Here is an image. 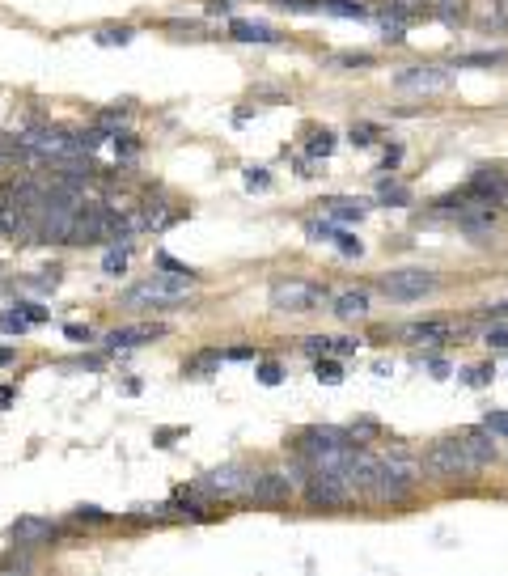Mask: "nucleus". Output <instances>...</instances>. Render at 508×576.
<instances>
[{
    "label": "nucleus",
    "mask_w": 508,
    "mask_h": 576,
    "mask_svg": "<svg viewBox=\"0 0 508 576\" xmlns=\"http://www.w3.org/2000/svg\"><path fill=\"white\" fill-rule=\"evenodd\" d=\"M13 140H17V153H26V157H56V161L81 157L77 136H64L56 128H30V132L13 136Z\"/></svg>",
    "instance_id": "nucleus-4"
},
{
    "label": "nucleus",
    "mask_w": 508,
    "mask_h": 576,
    "mask_svg": "<svg viewBox=\"0 0 508 576\" xmlns=\"http://www.w3.org/2000/svg\"><path fill=\"white\" fill-rule=\"evenodd\" d=\"M314 377H318L322 386H339V382H343V365H339V360L318 356V360H314Z\"/></svg>",
    "instance_id": "nucleus-22"
},
{
    "label": "nucleus",
    "mask_w": 508,
    "mask_h": 576,
    "mask_svg": "<svg viewBox=\"0 0 508 576\" xmlns=\"http://www.w3.org/2000/svg\"><path fill=\"white\" fill-rule=\"evenodd\" d=\"M26 327H30V318L22 314V305H17V310H5V314H0V331H5V335H26Z\"/></svg>",
    "instance_id": "nucleus-26"
},
{
    "label": "nucleus",
    "mask_w": 508,
    "mask_h": 576,
    "mask_svg": "<svg viewBox=\"0 0 508 576\" xmlns=\"http://www.w3.org/2000/svg\"><path fill=\"white\" fill-rule=\"evenodd\" d=\"M13 153H17V140H13V144H5V140H0V161H9Z\"/></svg>",
    "instance_id": "nucleus-54"
},
{
    "label": "nucleus",
    "mask_w": 508,
    "mask_h": 576,
    "mask_svg": "<svg viewBox=\"0 0 508 576\" xmlns=\"http://www.w3.org/2000/svg\"><path fill=\"white\" fill-rule=\"evenodd\" d=\"M403 26H407V22H403V17H394V13H386V17H381V39H386V43H394V47H398V43H403V39H407V34H403Z\"/></svg>",
    "instance_id": "nucleus-27"
},
{
    "label": "nucleus",
    "mask_w": 508,
    "mask_h": 576,
    "mask_svg": "<svg viewBox=\"0 0 508 576\" xmlns=\"http://www.w3.org/2000/svg\"><path fill=\"white\" fill-rule=\"evenodd\" d=\"M22 551H26V547H22ZM22 551H17V543H13V551L5 555V560H0V572H30L34 560H30V555H22Z\"/></svg>",
    "instance_id": "nucleus-29"
},
{
    "label": "nucleus",
    "mask_w": 508,
    "mask_h": 576,
    "mask_svg": "<svg viewBox=\"0 0 508 576\" xmlns=\"http://www.w3.org/2000/svg\"><path fill=\"white\" fill-rule=\"evenodd\" d=\"M377 200L390 204V208H407V204H411V191H407L403 183H394V178H386V183L377 187Z\"/></svg>",
    "instance_id": "nucleus-20"
},
{
    "label": "nucleus",
    "mask_w": 508,
    "mask_h": 576,
    "mask_svg": "<svg viewBox=\"0 0 508 576\" xmlns=\"http://www.w3.org/2000/svg\"><path fill=\"white\" fill-rule=\"evenodd\" d=\"M221 360H225V352H216V348H204V352H195L187 365H183V373L187 377H212L216 369H221Z\"/></svg>",
    "instance_id": "nucleus-19"
},
{
    "label": "nucleus",
    "mask_w": 508,
    "mask_h": 576,
    "mask_svg": "<svg viewBox=\"0 0 508 576\" xmlns=\"http://www.w3.org/2000/svg\"><path fill=\"white\" fill-rule=\"evenodd\" d=\"M428 369H432V377H449V365L437 360V356H428Z\"/></svg>",
    "instance_id": "nucleus-51"
},
{
    "label": "nucleus",
    "mask_w": 508,
    "mask_h": 576,
    "mask_svg": "<svg viewBox=\"0 0 508 576\" xmlns=\"http://www.w3.org/2000/svg\"><path fill=\"white\" fill-rule=\"evenodd\" d=\"M276 5L293 13H322V0H276Z\"/></svg>",
    "instance_id": "nucleus-41"
},
{
    "label": "nucleus",
    "mask_w": 508,
    "mask_h": 576,
    "mask_svg": "<svg viewBox=\"0 0 508 576\" xmlns=\"http://www.w3.org/2000/svg\"><path fill=\"white\" fill-rule=\"evenodd\" d=\"M293 496H297V483L288 475V466L284 471H254L250 475L246 500H254V504H288Z\"/></svg>",
    "instance_id": "nucleus-8"
},
{
    "label": "nucleus",
    "mask_w": 508,
    "mask_h": 576,
    "mask_svg": "<svg viewBox=\"0 0 508 576\" xmlns=\"http://www.w3.org/2000/svg\"><path fill=\"white\" fill-rule=\"evenodd\" d=\"M56 534H60V526L47 517H17L9 526V538L17 547H47V543H56Z\"/></svg>",
    "instance_id": "nucleus-10"
},
{
    "label": "nucleus",
    "mask_w": 508,
    "mask_h": 576,
    "mask_svg": "<svg viewBox=\"0 0 508 576\" xmlns=\"http://www.w3.org/2000/svg\"><path fill=\"white\" fill-rule=\"evenodd\" d=\"M352 144H356V149H369V144L377 140V132L373 128H352V136H348Z\"/></svg>",
    "instance_id": "nucleus-46"
},
{
    "label": "nucleus",
    "mask_w": 508,
    "mask_h": 576,
    "mask_svg": "<svg viewBox=\"0 0 508 576\" xmlns=\"http://www.w3.org/2000/svg\"><path fill=\"white\" fill-rule=\"evenodd\" d=\"M17 305H22V314H26L30 322H47V310H43V305H34V301H17Z\"/></svg>",
    "instance_id": "nucleus-48"
},
{
    "label": "nucleus",
    "mask_w": 508,
    "mask_h": 576,
    "mask_svg": "<svg viewBox=\"0 0 508 576\" xmlns=\"http://www.w3.org/2000/svg\"><path fill=\"white\" fill-rule=\"evenodd\" d=\"M458 225H462V233H470V238H492L496 212H492V204H470L458 212Z\"/></svg>",
    "instance_id": "nucleus-14"
},
{
    "label": "nucleus",
    "mask_w": 508,
    "mask_h": 576,
    "mask_svg": "<svg viewBox=\"0 0 508 576\" xmlns=\"http://www.w3.org/2000/svg\"><path fill=\"white\" fill-rule=\"evenodd\" d=\"M331 153H335V136L326 132V128L314 132V136H310V157H331Z\"/></svg>",
    "instance_id": "nucleus-34"
},
{
    "label": "nucleus",
    "mask_w": 508,
    "mask_h": 576,
    "mask_svg": "<svg viewBox=\"0 0 508 576\" xmlns=\"http://www.w3.org/2000/svg\"><path fill=\"white\" fill-rule=\"evenodd\" d=\"M267 301H271V310H276V314H310V310H322V301H331V288L288 276V280L271 284Z\"/></svg>",
    "instance_id": "nucleus-3"
},
{
    "label": "nucleus",
    "mask_w": 508,
    "mask_h": 576,
    "mask_svg": "<svg viewBox=\"0 0 508 576\" xmlns=\"http://www.w3.org/2000/svg\"><path fill=\"white\" fill-rule=\"evenodd\" d=\"M305 233H310V242H335V229H331V221H305Z\"/></svg>",
    "instance_id": "nucleus-37"
},
{
    "label": "nucleus",
    "mask_w": 508,
    "mask_h": 576,
    "mask_svg": "<svg viewBox=\"0 0 508 576\" xmlns=\"http://www.w3.org/2000/svg\"><path fill=\"white\" fill-rule=\"evenodd\" d=\"M64 335L72 339V344H89V339H94V331H89V327H81V322H68V327H64Z\"/></svg>",
    "instance_id": "nucleus-43"
},
{
    "label": "nucleus",
    "mask_w": 508,
    "mask_h": 576,
    "mask_svg": "<svg viewBox=\"0 0 508 576\" xmlns=\"http://www.w3.org/2000/svg\"><path fill=\"white\" fill-rule=\"evenodd\" d=\"M432 288H437V272H428V267H398V272L381 276V293L390 301H424Z\"/></svg>",
    "instance_id": "nucleus-5"
},
{
    "label": "nucleus",
    "mask_w": 508,
    "mask_h": 576,
    "mask_svg": "<svg viewBox=\"0 0 508 576\" xmlns=\"http://www.w3.org/2000/svg\"><path fill=\"white\" fill-rule=\"evenodd\" d=\"M415 488H420V479L394 471V466L381 458V475H377V483H373L369 500H377V504H407V500L415 496Z\"/></svg>",
    "instance_id": "nucleus-9"
},
{
    "label": "nucleus",
    "mask_w": 508,
    "mask_h": 576,
    "mask_svg": "<svg viewBox=\"0 0 508 576\" xmlns=\"http://www.w3.org/2000/svg\"><path fill=\"white\" fill-rule=\"evenodd\" d=\"M458 64H504V51H470V56H458Z\"/></svg>",
    "instance_id": "nucleus-36"
},
{
    "label": "nucleus",
    "mask_w": 508,
    "mask_h": 576,
    "mask_svg": "<svg viewBox=\"0 0 508 576\" xmlns=\"http://www.w3.org/2000/svg\"><path fill=\"white\" fill-rule=\"evenodd\" d=\"M242 183H246L250 191H267V187H271V174H267V166H246V170H242Z\"/></svg>",
    "instance_id": "nucleus-32"
},
{
    "label": "nucleus",
    "mask_w": 508,
    "mask_h": 576,
    "mask_svg": "<svg viewBox=\"0 0 508 576\" xmlns=\"http://www.w3.org/2000/svg\"><path fill=\"white\" fill-rule=\"evenodd\" d=\"M322 204H326V216H331V221H343V225H356L360 216L369 212L365 200H322Z\"/></svg>",
    "instance_id": "nucleus-18"
},
{
    "label": "nucleus",
    "mask_w": 508,
    "mask_h": 576,
    "mask_svg": "<svg viewBox=\"0 0 508 576\" xmlns=\"http://www.w3.org/2000/svg\"><path fill=\"white\" fill-rule=\"evenodd\" d=\"M225 360H259V348H225Z\"/></svg>",
    "instance_id": "nucleus-49"
},
{
    "label": "nucleus",
    "mask_w": 508,
    "mask_h": 576,
    "mask_svg": "<svg viewBox=\"0 0 508 576\" xmlns=\"http://www.w3.org/2000/svg\"><path fill=\"white\" fill-rule=\"evenodd\" d=\"M483 344L487 348H508V327H492V331L483 335Z\"/></svg>",
    "instance_id": "nucleus-45"
},
{
    "label": "nucleus",
    "mask_w": 508,
    "mask_h": 576,
    "mask_svg": "<svg viewBox=\"0 0 508 576\" xmlns=\"http://www.w3.org/2000/svg\"><path fill=\"white\" fill-rule=\"evenodd\" d=\"M259 382H263V386H280V382H284V369L267 360V365H259Z\"/></svg>",
    "instance_id": "nucleus-42"
},
{
    "label": "nucleus",
    "mask_w": 508,
    "mask_h": 576,
    "mask_svg": "<svg viewBox=\"0 0 508 576\" xmlns=\"http://www.w3.org/2000/svg\"><path fill=\"white\" fill-rule=\"evenodd\" d=\"M166 335V327L161 322H136V327H115V331H106L102 335V344L106 348H140V344H153V339Z\"/></svg>",
    "instance_id": "nucleus-11"
},
{
    "label": "nucleus",
    "mask_w": 508,
    "mask_h": 576,
    "mask_svg": "<svg viewBox=\"0 0 508 576\" xmlns=\"http://www.w3.org/2000/svg\"><path fill=\"white\" fill-rule=\"evenodd\" d=\"M0 365H13V352L9 348H0Z\"/></svg>",
    "instance_id": "nucleus-55"
},
{
    "label": "nucleus",
    "mask_w": 508,
    "mask_h": 576,
    "mask_svg": "<svg viewBox=\"0 0 508 576\" xmlns=\"http://www.w3.org/2000/svg\"><path fill=\"white\" fill-rule=\"evenodd\" d=\"M466 454L470 458H475V466H479V471H483V466H492L496 458H500V437H496V432L492 428H487V424H479V428H470L466 432Z\"/></svg>",
    "instance_id": "nucleus-12"
},
{
    "label": "nucleus",
    "mask_w": 508,
    "mask_h": 576,
    "mask_svg": "<svg viewBox=\"0 0 508 576\" xmlns=\"http://www.w3.org/2000/svg\"><path fill=\"white\" fill-rule=\"evenodd\" d=\"M250 475L254 471H242V466H216V471H208L204 479H195L191 488L204 500H238L250 488Z\"/></svg>",
    "instance_id": "nucleus-7"
},
{
    "label": "nucleus",
    "mask_w": 508,
    "mask_h": 576,
    "mask_svg": "<svg viewBox=\"0 0 508 576\" xmlns=\"http://www.w3.org/2000/svg\"><path fill=\"white\" fill-rule=\"evenodd\" d=\"M398 157H403V149H398V144H390V149H386V161H381V170H394Z\"/></svg>",
    "instance_id": "nucleus-50"
},
{
    "label": "nucleus",
    "mask_w": 508,
    "mask_h": 576,
    "mask_svg": "<svg viewBox=\"0 0 508 576\" xmlns=\"http://www.w3.org/2000/svg\"><path fill=\"white\" fill-rule=\"evenodd\" d=\"M483 424L492 428L500 441H508V411H487V420H483Z\"/></svg>",
    "instance_id": "nucleus-39"
},
{
    "label": "nucleus",
    "mask_w": 508,
    "mask_h": 576,
    "mask_svg": "<svg viewBox=\"0 0 508 576\" xmlns=\"http://www.w3.org/2000/svg\"><path fill=\"white\" fill-rule=\"evenodd\" d=\"M229 34L238 43H263V47L280 43V34L271 30V26H263V22H229Z\"/></svg>",
    "instance_id": "nucleus-17"
},
{
    "label": "nucleus",
    "mask_w": 508,
    "mask_h": 576,
    "mask_svg": "<svg viewBox=\"0 0 508 576\" xmlns=\"http://www.w3.org/2000/svg\"><path fill=\"white\" fill-rule=\"evenodd\" d=\"M13 399H17V390L13 386H0V407H9Z\"/></svg>",
    "instance_id": "nucleus-53"
},
{
    "label": "nucleus",
    "mask_w": 508,
    "mask_h": 576,
    "mask_svg": "<svg viewBox=\"0 0 508 576\" xmlns=\"http://www.w3.org/2000/svg\"><path fill=\"white\" fill-rule=\"evenodd\" d=\"M322 13H335V17H365L369 9L360 0H322Z\"/></svg>",
    "instance_id": "nucleus-24"
},
{
    "label": "nucleus",
    "mask_w": 508,
    "mask_h": 576,
    "mask_svg": "<svg viewBox=\"0 0 508 576\" xmlns=\"http://www.w3.org/2000/svg\"><path fill=\"white\" fill-rule=\"evenodd\" d=\"M432 13H437L445 26H458L466 17V0H432Z\"/></svg>",
    "instance_id": "nucleus-21"
},
{
    "label": "nucleus",
    "mask_w": 508,
    "mask_h": 576,
    "mask_svg": "<svg viewBox=\"0 0 508 576\" xmlns=\"http://www.w3.org/2000/svg\"><path fill=\"white\" fill-rule=\"evenodd\" d=\"M360 348V339H331V352L335 356H352Z\"/></svg>",
    "instance_id": "nucleus-47"
},
{
    "label": "nucleus",
    "mask_w": 508,
    "mask_h": 576,
    "mask_svg": "<svg viewBox=\"0 0 508 576\" xmlns=\"http://www.w3.org/2000/svg\"><path fill=\"white\" fill-rule=\"evenodd\" d=\"M301 496H305L310 509H343L348 500H356L348 479H343V471H314L310 479H305Z\"/></svg>",
    "instance_id": "nucleus-6"
},
{
    "label": "nucleus",
    "mask_w": 508,
    "mask_h": 576,
    "mask_svg": "<svg viewBox=\"0 0 508 576\" xmlns=\"http://www.w3.org/2000/svg\"><path fill=\"white\" fill-rule=\"evenodd\" d=\"M492 377H496V369H492V365H479V369H470V373H466V382H470V386H487V382H492Z\"/></svg>",
    "instance_id": "nucleus-44"
},
{
    "label": "nucleus",
    "mask_w": 508,
    "mask_h": 576,
    "mask_svg": "<svg viewBox=\"0 0 508 576\" xmlns=\"http://www.w3.org/2000/svg\"><path fill=\"white\" fill-rule=\"evenodd\" d=\"M403 335L411 339V344H445V339L453 335V327L445 318H424V322H411V327H403Z\"/></svg>",
    "instance_id": "nucleus-15"
},
{
    "label": "nucleus",
    "mask_w": 508,
    "mask_h": 576,
    "mask_svg": "<svg viewBox=\"0 0 508 576\" xmlns=\"http://www.w3.org/2000/svg\"><path fill=\"white\" fill-rule=\"evenodd\" d=\"M199 276H153L144 284H132L123 293V305H132V310H174V305H183L191 297Z\"/></svg>",
    "instance_id": "nucleus-1"
},
{
    "label": "nucleus",
    "mask_w": 508,
    "mask_h": 576,
    "mask_svg": "<svg viewBox=\"0 0 508 576\" xmlns=\"http://www.w3.org/2000/svg\"><path fill=\"white\" fill-rule=\"evenodd\" d=\"M331 310L343 318V322H360V318H369V293L365 288H348V293H339Z\"/></svg>",
    "instance_id": "nucleus-16"
},
{
    "label": "nucleus",
    "mask_w": 508,
    "mask_h": 576,
    "mask_svg": "<svg viewBox=\"0 0 508 576\" xmlns=\"http://www.w3.org/2000/svg\"><path fill=\"white\" fill-rule=\"evenodd\" d=\"M301 348H305V352H310V356L318 360V356H326V352H331V335H310V339H305Z\"/></svg>",
    "instance_id": "nucleus-40"
},
{
    "label": "nucleus",
    "mask_w": 508,
    "mask_h": 576,
    "mask_svg": "<svg viewBox=\"0 0 508 576\" xmlns=\"http://www.w3.org/2000/svg\"><path fill=\"white\" fill-rule=\"evenodd\" d=\"M398 89H420V94H437L449 85V68H407L394 77Z\"/></svg>",
    "instance_id": "nucleus-13"
},
{
    "label": "nucleus",
    "mask_w": 508,
    "mask_h": 576,
    "mask_svg": "<svg viewBox=\"0 0 508 576\" xmlns=\"http://www.w3.org/2000/svg\"><path fill=\"white\" fill-rule=\"evenodd\" d=\"M157 267H161V272H166V276H195V267H187V263H178L174 255H166V250H157V259H153Z\"/></svg>",
    "instance_id": "nucleus-28"
},
{
    "label": "nucleus",
    "mask_w": 508,
    "mask_h": 576,
    "mask_svg": "<svg viewBox=\"0 0 508 576\" xmlns=\"http://www.w3.org/2000/svg\"><path fill=\"white\" fill-rule=\"evenodd\" d=\"M72 517H77L81 526H85V521H89V526H106V521H115V517L106 513V509H98V504H81V509L72 513Z\"/></svg>",
    "instance_id": "nucleus-31"
},
{
    "label": "nucleus",
    "mask_w": 508,
    "mask_h": 576,
    "mask_svg": "<svg viewBox=\"0 0 508 576\" xmlns=\"http://www.w3.org/2000/svg\"><path fill=\"white\" fill-rule=\"evenodd\" d=\"M432 9V0H390V13L403 17V22H411V17H424Z\"/></svg>",
    "instance_id": "nucleus-23"
},
{
    "label": "nucleus",
    "mask_w": 508,
    "mask_h": 576,
    "mask_svg": "<svg viewBox=\"0 0 508 576\" xmlns=\"http://www.w3.org/2000/svg\"><path fill=\"white\" fill-rule=\"evenodd\" d=\"M377 432H381V424L365 416V420H356V424H352V441L365 445V441H373V437H377Z\"/></svg>",
    "instance_id": "nucleus-35"
},
{
    "label": "nucleus",
    "mask_w": 508,
    "mask_h": 576,
    "mask_svg": "<svg viewBox=\"0 0 508 576\" xmlns=\"http://www.w3.org/2000/svg\"><path fill=\"white\" fill-rule=\"evenodd\" d=\"M335 246H339L348 259H360V250H365V246H360L356 233H348V229H335Z\"/></svg>",
    "instance_id": "nucleus-33"
},
{
    "label": "nucleus",
    "mask_w": 508,
    "mask_h": 576,
    "mask_svg": "<svg viewBox=\"0 0 508 576\" xmlns=\"http://www.w3.org/2000/svg\"><path fill=\"white\" fill-rule=\"evenodd\" d=\"M208 9H212V13H229L233 0H208Z\"/></svg>",
    "instance_id": "nucleus-52"
},
{
    "label": "nucleus",
    "mask_w": 508,
    "mask_h": 576,
    "mask_svg": "<svg viewBox=\"0 0 508 576\" xmlns=\"http://www.w3.org/2000/svg\"><path fill=\"white\" fill-rule=\"evenodd\" d=\"M132 39H136V30H132V26H106V30H98V43H102V47H115V43L127 47Z\"/></svg>",
    "instance_id": "nucleus-25"
},
{
    "label": "nucleus",
    "mask_w": 508,
    "mask_h": 576,
    "mask_svg": "<svg viewBox=\"0 0 508 576\" xmlns=\"http://www.w3.org/2000/svg\"><path fill=\"white\" fill-rule=\"evenodd\" d=\"M102 272H106V276H123V272H127V246H119V250H106Z\"/></svg>",
    "instance_id": "nucleus-30"
},
{
    "label": "nucleus",
    "mask_w": 508,
    "mask_h": 576,
    "mask_svg": "<svg viewBox=\"0 0 508 576\" xmlns=\"http://www.w3.org/2000/svg\"><path fill=\"white\" fill-rule=\"evenodd\" d=\"M335 64L339 68H369L373 56H369V51H348V56H335Z\"/></svg>",
    "instance_id": "nucleus-38"
},
{
    "label": "nucleus",
    "mask_w": 508,
    "mask_h": 576,
    "mask_svg": "<svg viewBox=\"0 0 508 576\" xmlns=\"http://www.w3.org/2000/svg\"><path fill=\"white\" fill-rule=\"evenodd\" d=\"M424 479L432 483H453V479H470L479 471L475 458L466 454V441L462 437H445V441H432L424 449Z\"/></svg>",
    "instance_id": "nucleus-2"
}]
</instances>
